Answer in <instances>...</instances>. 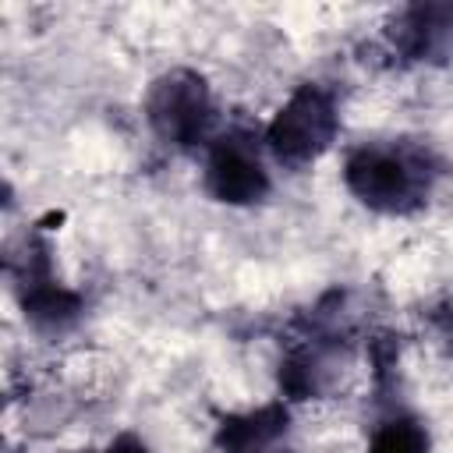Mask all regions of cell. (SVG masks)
Returning a JSON list of instances; mask_svg holds the SVG:
<instances>
[{
    "label": "cell",
    "mask_w": 453,
    "mask_h": 453,
    "mask_svg": "<svg viewBox=\"0 0 453 453\" xmlns=\"http://www.w3.org/2000/svg\"><path fill=\"white\" fill-rule=\"evenodd\" d=\"M439 177V159L418 142H368L350 149L343 163V180L350 195L389 216L414 212L428 202Z\"/></svg>",
    "instance_id": "cell-1"
},
{
    "label": "cell",
    "mask_w": 453,
    "mask_h": 453,
    "mask_svg": "<svg viewBox=\"0 0 453 453\" xmlns=\"http://www.w3.org/2000/svg\"><path fill=\"white\" fill-rule=\"evenodd\" d=\"M336 131H340L336 96L315 81H304L290 92V99L269 120L265 145L283 166L301 170L333 145Z\"/></svg>",
    "instance_id": "cell-2"
},
{
    "label": "cell",
    "mask_w": 453,
    "mask_h": 453,
    "mask_svg": "<svg viewBox=\"0 0 453 453\" xmlns=\"http://www.w3.org/2000/svg\"><path fill=\"white\" fill-rule=\"evenodd\" d=\"M145 113L159 142L173 149H198L212 145L216 127V103L209 96V85L195 71H170L159 81H152Z\"/></svg>",
    "instance_id": "cell-3"
},
{
    "label": "cell",
    "mask_w": 453,
    "mask_h": 453,
    "mask_svg": "<svg viewBox=\"0 0 453 453\" xmlns=\"http://www.w3.org/2000/svg\"><path fill=\"white\" fill-rule=\"evenodd\" d=\"M205 188L223 205H251L269 195V170L262 166L251 138L234 131L212 138L205 159Z\"/></svg>",
    "instance_id": "cell-4"
},
{
    "label": "cell",
    "mask_w": 453,
    "mask_h": 453,
    "mask_svg": "<svg viewBox=\"0 0 453 453\" xmlns=\"http://www.w3.org/2000/svg\"><path fill=\"white\" fill-rule=\"evenodd\" d=\"M396 46L411 60H442L453 53V4H418L407 7L393 25Z\"/></svg>",
    "instance_id": "cell-5"
},
{
    "label": "cell",
    "mask_w": 453,
    "mask_h": 453,
    "mask_svg": "<svg viewBox=\"0 0 453 453\" xmlns=\"http://www.w3.org/2000/svg\"><path fill=\"white\" fill-rule=\"evenodd\" d=\"M25 315L39 326V329H64L67 322H74L81 301L64 290L46 262V248H39L35 255L25 258Z\"/></svg>",
    "instance_id": "cell-6"
},
{
    "label": "cell",
    "mask_w": 453,
    "mask_h": 453,
    "mask_svg": "<svg viewBox=\"0 0 453 453\" xmlns=\"http://www.w3.org/2000/svg\"><path fill=\"white\" fill-rule=\"evenodd\" d=\"M283 432H287V411L280 403H269V407H258L248 414L223 418V425L216 432V446L223 453H262Z\"/></svg>",
    "instance_id": "cell-7"
},
{
    "label": "cell",
    "mask_w": 453,
    "mask_h": 453,
    "mask_svg": "<svg viewBox=\"0 0 453 453\" xmlns=\"http://www.w3.org/2000/svg\"><path fill=\"white\" fill-rule=\"evenodd\" d=\"M368 453H428V428L411 414L386 418L372 432Z\"/></svg>",
    "instance_id": "cell-8"
},
{
    "label": "cell",
    "mask_w": 453,
    "mask_h": 453,
    "mask_svg": "<svg viewBox=\"0 0 453 453\" xmlns=\"http://www.w3.org/2000/svg\"><path fill=\"white\" fill-rule=\"evenodd\" d=\"M106 453H152L142 439H134V435H120V439H113L110 442V449Z\"/></svg>",
    "instance_id": "cell-9"
}]
</instances>
